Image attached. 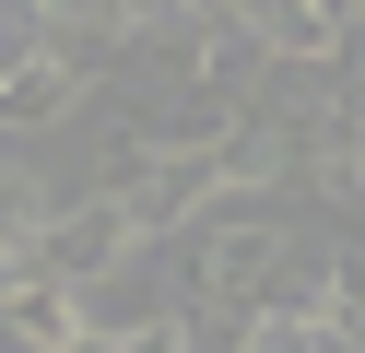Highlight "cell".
Instances as JSON below:
<instances>
[{"mask_svg":"<svg viewBox=\"0 0 365 353\" xmlns=\"http://www.w3.org/2000/svg\"><path fill=\"white\" fill-rule=\"evenodd\" d=\"M142 247V235H130V212L106 200H83V212H48V224H36V247H24V271L36 282H95V271H118V259Z\"/></svg>","mask_w":365,"mask_h":353,"instance_id":"cell-1","label":"cell"},{"mask_svg":"<svg viewBox=\"0 0 365 353\" xmlns=\"http://www.w3.org/2000/svg\"><path fill=\"white\" fill-rule=\"evenodd\" d=\"M247 271H283V235H271V224H224L212 259H200V282H212V295H247Z\"/></svg>","mask_w":365,"mask_h":353,"instance_id":"cell-2","label":"cell"},{"mask_svg":"<svg viewBox=\"0 0 365 353\" xmlns=\"http://www.w3.org/2000/svg\"><path fill=\"white\" fill-rule=\"evenodd\" d=\"M12 282H24V247H12V235H0V306H12Z\"/></svg>","mask_w":365,"mask_h":353,"instance_id":"cell-3","label":"cell"}]
</instances>
